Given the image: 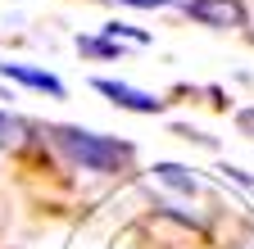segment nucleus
I'll return each instance as SVG.
<instances>
[{
  "instance_id": "obj_1",
  "label": "nucleus",
  "mask_w": 254,
  "mask_h": 249,
  "mask_svg": "<svg viewBox=\"0 0 254 249\" xmlns=\"http://www.w3.org/2000/svg\"><path fill=\"white\" fill-rule=\"evenodd\" d=\"M55 145L68 154V159L86 172H118L136 159V145L127 141H114V136H100V132H82V127H50Z\"/></svg>"
},
{
  "instance_id": "obj_2",
  "label": "nucleus",
  "mask_w": 254,
  "mask_h": 249,
  "mask_svg": "<svg viewBox=\"0 0 254 249\" xmlns=\"http://www.w3.org/2000/svg\"><path fill=\"white\" fill-rule=\"evenodd\" d=\"M182 9L200 27H218V32H236V27L250 23V9L241 0H182Z\"/></svg>"
},
{
  "instance_id": "obj_3",
  "label": "nucleus",
  "mask_w": 254,
  "mask_h": 249,
  "mask_svg": "<svg viewBox=\"0 0 254 249\" xmlns=\"http://www.w3.org/2000/svg\"><path fill=\"white\" fill-rule=\"evenodd\" d=\"M95 91L100 96H109L118 109L127 113H164V100L150 96V91H136V86H127V82H114V77H95Z\"/></svg>"
},
{
  "instance_id": "obj_4",
  "label": "nucleus",
  "mask_w": 254,
  "mask_h": 249,
  "mask_svg": "<svg viewBox=\"0 0 254 249\" xmlns=\"http://www.w3.org/2000/svg\"><path fill=\"white\" fill-rule=\"evenodd\" d=\"M0 77H5V82H23V86H32V91H46V96H55V100L68 96V91H64V82H59L55 73L32 68V64H0Z\"/></svg>"
},
{
  "instance_id": "obj_5",
  "label": "nucleus",
  "mask_w": 254,
  "mask_h": 249,
  "mask_svg": "<svg viewBox=\"0 0 254 249\" xmlns=\"http://www.w3.org/2000/svg\"><path fill=\"white\" fill-rule=\"evenodd\" d=\"M154 177L164 181V186H173V191H182V195H195L200 191V181L190 177L182 163H154Z\"/></svg>"
},
{
  "instance_id": "obj_6",
  "label": "nucleus",
  "mask_w": 254,
  "mask_h": 249,
  "mask_svg": "<svg viewBox=\"0 0 254 249\" xmlns=\"http://www.w3.org/2000/svg\"><path fill=\"white\" fill-rule=\"evenodd\" d=\"M77 50H82V54H100V59L123 54V46H118V41H109V37H77Z\"/></svg>"
},
{
  "instance_id": "obj_7",
  "label": "nucleus",
  "mask_w": 254,
  "mask_h": 249,
  "mask_svg": "<svg viewBox=\"0 0 254 249\" xmlns=\"http://www.w3.org/2000/svg\"><path fill=\"white\" fill-rule=\"evenodd\" d=\"M105 37L109 41H132V46H145L150 41V32H141V27H132V23H118V18L105 23Z\"/></svg>"
},
{
  "instance_id": "obj_8",
  "label": "nucleus",
  "mask_w": 254,
  "mask_h": 249,
  "mask_svg": "<svg viewBox=\"0 0 254 249\" xmlns=\"http://www.w3.org/2000/svg\"><path fill=\"white\" fill-rule=\"evenodd\" d=\"M27 136V127H23V118H14L9 109H0V145H18Z\"/></svg>"
},
{
  "instance_id": "obj_9",
  "label": "nucleus",
  "mask_w": 254,
  "mask_h": 249,
  "mask_svg": "<svg viewBox=\"0 0 254 249\" xmlns=\"http://www.w3.org/2000/svg\"><path fill=\"white\" fill-rule=\"evenodd\" d=\"M222 177H227V181H236L241 191H254V177H250L245 168H232V163H227V168H222Z\"/></svg>"
},
{
  "instance_id": "obj_10",
  "label": "nucleus",
  "mask_w": 254,
  "mask_h": 249,
  "mask_svg": "<svg viewBox=\"0 0 254 249\" xmlns=\"http://www.w3.org/2000/svg\"><path fill=\"white\" fill-rule=\"evenodd\" d=\"M236 127H241V132L254 141V109H241V113H236Z\"/></svg>"
},
{
  "instance_id": "obj_11",
  "label": "nucleus",
  "mask_w": 254,
  "mask_h": 249,
  "mask_svg": "<svg viewBox=\"0 0 254 249\" xmlns=\"http://www.w3.org/2000/svg\"><path fill=\"white\" fill-rule=\"evenodd\" d=\"M123 5H136V9H164V5H182V0H123Z\"/></svg>"
},
{
  "instance_id": "obj_12",
  "label": "nucleus",
  "mask_w": 254,
  "mask_h": 249,
  "mask_svg": "<svg viewBox=\"0 0 254 249\" xmlns=\"http://www.w3.org/2000/svg\"><path fill=\"white\" fill-rule=\"evenodd\" d=\"M0 96H5V86H0Z\"/></svg>"
}]
</instances>
